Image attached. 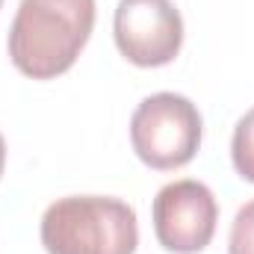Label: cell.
Returning a JSON list of instances; mask_svg holds the SVG:
<instances>
[{"instance_id":"cell-6","label":"cell","mask_w":254,"mask_h":254,"mask_svg":"<svg viewBox=\"0 0 254 254\" xmlns=\"http://www.w3.org/2000/svg\"><path fill=\"white\" fill-rule=\"evenodd\" d=\"M231 160L234 169L243 181L254 184V110H249L237 127H234V139H231Z\"/></svg>"},{"instance_id":"cell-9","label":"cell","mask_w":254,"mask_h":254,"mask_svg":"<svg viewBox=\"0 0 254 254\" xmlns=\"http://www.w3.org/2000/svg\"><path fill=\"white\" fill-rule=\"evenodd\" d=\"M0 6H3V0H0Z\"/></svg>"},{"instance_id":"cell-3","label":"cell","mask_w":254,"mask_h":254,"mask_svg":"<svg viewBox=\"0 0 254 254\" xmlns=\"http://www.w3.org/2000/svg\"><path fill=\"white\" fill-rule=\"evenodd\" d=\"M201 113L190 98L175 92L148 95L130 119V145L154 172H175L192 163L201 148Z\"/></svg>"},{"instance_id":"cell-4","label":"cell","mask_w":254,"mask_h":254,"mask_svg":"<svg viewBox=\"0 0 254 254\" xmlns=\"http://www.w3.org/2000/svg\"><path fill=\"white\" fill-rule=\"evenodd\" d=\"M113 36L127 63L160 68L184 48V18L172 0H119Z\"/></svg>"},{"instance_id":"cell-7","label":"cell","mask_w":254,"mask_h":254,"mask_svg":"<svg viewBox=\"0 0 254 254\" xmlns=\"http://www.w3.org/2000/svg\"><path fill=\"white\" fill-rule=\"evenodd\" d=\"M228 254H254V201L243 204L234 216L231 237H228Z\"/></svg>"},{"instance_id":"cell-2","label":"cell","mask_w":254,"mask_h":254,"mask_svg":"<svg viewBox=\"0 0 254 254\" xmlns=\"http://www.w3.org/2000/svg\"><path fill=\"white\" fill-rule=\"evenodd\" d=\"M48 254H133L139 246L136 210L113 195H68L42 216Z\"/></svg>"},{"instance_id":"cell-1","label":"cell","mask_w":254,"mask_h":254,"mask_svg":"<svg viewBox=\"0 0 254 254\" xmlns=\"http://www.w3.org/2000/svg\"><path fill=\"white\" fill-rule=\"evenodd\" d=\"M95 30V0H21L9 27V60L33 80H54L77 63Z\"/></svg>"},{"instance_id":"cell-8","label":"cell","mask_w":254,"mask_h":254,"mask_svg":"<svg viewBox=\"0 0 254 254\" xmlns=\"http://www.w3.org/2000/svg\"><path fill=\"white\" fill-rule=\"evenodd\" d=\"M3 166H6V142H3V133H0V178H3Z\"/></svg>"},{"instance_id":"cell-5","label":"cell","mask_w":254,"mask_h":254,"mask_svg":"<svg viewBox=\"0 0 254 254\" xmlns=\"http://www.w3.org/2000/svg\"><path fill=\"white\" fill-rule=\"evenodd\" d=\"M157 243L172 254H198L213 243L219 204L216 195L201 181H175L157 192L154 207Z\"/></svg>"}]
</instances>
